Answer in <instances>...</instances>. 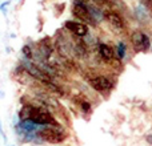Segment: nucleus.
<instances>
[{
	"instance_id": "obj_1",
	"label": "nucleus",
	"mask_w": 152,
	"mask_h": 146,
	"mask_svg": "<svg viewBox=\"0 0 152 146\" xmlns=\"http://www.w3.org/2000/svg\"><path fill=\"white\" fill-rule=\"evenodd\" d=\"M36 136L42 142L51 145H59L66 141L67 137H68V133L60 124H55V125L39 126Z\"/></svg>"
},
{
	"instance_id": "obj_2",
	"label": "nucleus",
	"mask_w": 152,
	"mask_h": 146,
	"mask_svg": "<svg viewBox=\"0 0 152 146\" xmlns=\"http://www.w3.org/2000/svg\"><path fill=\"white\" fill-rule=\"evenodd\" d=\"M28 120H31L32 122H35L36 125L43 126V125H55L59 124L55 120V117L52 116V113H50V110L44 106H35V105L29 104V117Z\"/></svg>"
},
{
	"instance_id": "obj_3",
	"label": "nucleus",
	"mask_w": 152,
	"mask_h": 146,
	"mask_svg": "<svg viewBox=\"0 0 152 146\" xmlns=\"http://www.w3.org/2000/svg\"><path fill=\"white\" fill-rule=\"evenodd\" d=\"M72 15L76 19L81 21V23L86 24H91V25H96L97 21L92 17L91 12H89L88 7L86 4V0H76L74 3V7H72Z\"/></svg>"
},
{
	"instance_id": "obj_4",
	"label": "nucleus",
	"mask_w": 152,
	"mask_h": 146,
	"mask_svg": "<svg viewBox=\"0 0 152 146\" xmlns=\"http://www.w3.org/2000/svg\"><path fill=\"white\" fill-rule=\"evenodd\" d=\"M21 68H23L24 71L28 73L31 77L36 78V80L40 81V82H47V81H52V78H51L50 76L47 74V73L43 71V69L40 68L37 64L32 63V61L28 60V59H26V60L21 61Z\"/></svg>"
},
{
	"instance_id": "obj_5",
	"label": "nucleus",
	"mask_w": 152,
	"mask_h": 146,
	"mask_svg": "<svg viewBox=\"0 0 152 146\" xmlns=\"http://www.w3.org/2000/svg\"><path fill=\"white\" fill-rule=\"evenodd\" d=\"M88 82L95 90L97 92H107L112 88V82L110 78L103 74H92L88 77Z\"/></svg>"
},
{
	"instance_id": "obj_6",
	"label": "nucleus",
	"mask_w": 152,
	"mask_h": 146,
	"mask_svg": "<svg viewBox=\"0 0 152 146\" xmlns=\"http://www.w3.org/2000/svg\"><path fill=\"white\" fill-rule=\"evenodd\" d=\"M131 40H132V45H134V48L137 52H145V51H148V48L151 45L150 37L144 32H140V31L132 33Z\"/></svg>"
},
{
	"instance_id": "obj_7",
	"label": "nucleus",
	"mask_w": 152,
	"mask_h": 146,
	"mask_svg": "<svg viewBox=\"0 0 152 146\" xmlns=\"http://www.w3.org/2000/svg\"><path fill=\"white\" fill-rule=\"evenodd\" d=\"M104 19L108 21V24H110L112 28L118 29V31H123L124 28H126V20H124V17L120 15V13H118L116 11H105L104 12Z\"/></svg>"
},
{
	"instance_id": "obj_8",
	"label": "nucleus",
	"mask_w": 152,
	"mask_h": 146,
	"mask_svg": "<svg viewBox=\"0 0 152 146\" xmlns=\"http://www.w3.org/2000/svg\"><path fill=\"white\" fill-rule=\"evenodd\" d=\"M67 29H68L71 33H74L77 37H86L89 33V28L86 23H81V21H75V20H68L64 24Z\"/></svg>"
},
{
	"instance_id": "obj_9",
	"label": "nucleus",
	"mask_w": 152,
	"mask_h": 146,
	"mask_svg": "<svg viewBox=\"0 0 152 146\" xmlns=\"http://www.w3.org/2000/svg\"><path fill=\"white\" fill-rule=\"evenodd\" d=\"M97 51H99L100 57L104 61H107V63H111V61L115 59V51L112 49V47H110V45L105 44V43H99Z\"/></svg>"
},
{
	"instance_id": "obj_10",
	"label": "nucleus",
	"mask_w": 152,
	"mask_h": 146,
	"mask_svg": "<svg viewBox=\"0 0 152 146\" xmlns=\"http://www.w3.org/2000/svg\"><path fill=\"white\" fill-rule=\"evenodd\" d=\"M21 52H23V55L26 56V59H28V60H31L32 57H34V53H32V49L29 45H24L23 49H21Z\"/></svg>"
},
{
	"instance_id": "obj_11",
	"label": "nucleus",
	"mask_w": 152,
	"mask_h": 146,
	"mask_svg": "<svg viewBox=\"0 0 152 146\" xmlns=\"http://www.w3.org/2000/svg\"><path fill=\"white\" fill-rule=\"evenodd\" d=\"M126 45L123 44V43H119L118 44V57L119 59H124V56H126Z\"/></svg>"
},
{
	"instance_id": "obj_12",
	"label": "nucleus",
	"mask_w": 152,
	"mask_h": 146,
	"mask_svg": "<svg viewBox=\"0 0 152 146\" xmlns=\"http://www.w3.org/2000/svg\"><path fill=\"white\" fill-rule=\"evenodd\" d=\"M88 1L94 3V4L97 5V7H104V5L110 4V0H88Z\"/></svg>"
},
{
	"instance_id": "obj_13",
	"label": "nucleus",
	"mask_w": 152,
	"mask_h": 146,
	"mask_svg": "<svg viewBox=\"0 0 152 146\" xmlns=\"http://www.w3.org/2000/svg\"><path fill=\"white\" fill-rule=\"evenodd\" d=\"M80 106H81V110H83V112H89V110H91V105H89V102H87V101H81Z\"/></svg>"
},
{
	"instance_id": "obj_14",
	"label": "nucleus",
	"mask_w": 152,
	"mask_h": 146,
	"mask_svg": "<svg viewBox=\"0 0 152 146\" xmlns=\"http://www.w3.org/2000/svg\"><path fill=\"white\" fill-rule=\"evenodd\" d=\"M143 3V5H145L147 8H152V0H140Z\"/></svg>"
},
{
	"instance_id": "obj_15",
	"label": "nucleus",
	"mask_w": 152,
	"mask_h": 146,
	"mask_svg": "<svg viewBox=\"0 0 152 146\" xmlns=\"http://www.w3.org/2000/svg\"><path fill=\"white\" fill-rule=\"evenodd\" d=\"M8 4H10V1H5V3H3V4L0 5V9H1V11H3V12H4V13H5V7H7Z\"/></svg>"
},
{
	"instance_id": "obj_16",
	"label": "nucleus",
	"mask_w": 152,
	"mask_h": 146,
	"mask_svg": "<svg viewBox=\"0 0 152 146\" xmlns=\"http://www.w3.org/2000/svg\"><path fill=\"white\" fill-rule=\"evenodd\" d=\"M24 1V0H19V3H23Z\"/></svg>"
},
{
	"instance_id": "obj_17",
	"label": "nucleus",
	"mask_w": 152,
	"mask_h": 146,
	"mask_svg": "<svg viewBox=\"0 0 152 146\" xmlns=\"http://www.w3.org/2000/svg\"><path fill=\"white\" fill-rule=\"evenodd\" d=\"M10 146H15V145H10Z\"/></svg>"
}]
</instances>
